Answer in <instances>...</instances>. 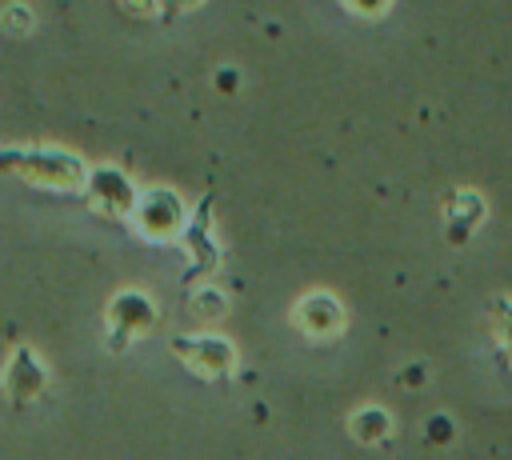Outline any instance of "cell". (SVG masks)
Returning a JSON list of instances; mask_svg holds the SVG:
<instances>
[{
    "label": "cell",
    "instance_id": "9a60e30c",
    "mask_svg": "<svg viewBox=\"0 0 512 460\" xmlns=\"http://www.w3.org/2000/svg\"><path fill=\"white\" fill-rule=\"evenodd\" d=\"M196 4H204V0H160V20H172V16H184V12H192Z\"/></svg>",
    "mask_w": 512,
    "mask_h": 460
},
{
    "label": "cell",
    "instance_id": "3957f363",
    "mask_svg": "<svg viewBox=\"0 0 512 460\" xmlns=\"http://www.w3.org/2000/svg\"><path fill=\"white\" fill-rule=\"evenodd\" d=\"M104 320H108V348L112 352H124L132 340H140V336L152 332V324H156V300L148 292H140V288H124V292L112 296Z\"/></svg>",
    "mask_w": 512,
    "mask_h": 460
},
{
    "label": "cell",
    "instance_id": "277c9868",
    "mask_svg": "<svg viewBox=\"0 0 512 460\" xmlns=\"http://www.w3.org/2000/svg\"><path fill=\"white\" fill-rule=\"evenodd\" d=\"M80 196L88 200L92 212H100V216H108V220H132V208H136V200H140L136 184H132L120 168H112V164L88 168V180H84Z\"/></svg>",
    "mask_w": 512,
    "mask_h": 460
},
{
    "label": "cell",
    "instance_id": "ba28073f",
    "mask_svg": "<svg viewBox=\"0 0 512 460\" xmlns=\"http://www.w3.org/2000/svg\"><path fill=\"white\" fill-rule=\"evenodd\" d=\"M292 320H296L308 336H340V332H344V308H340V300L328 296V292H308V296L296 304Z\"/></svg>",
    "mask_w": 512,
    "mask_h": 460
},
{
    "label": "cell",
    "instance_id": "52a82bcc",
    "mask_svg": "<svg viewBox=\"0 0 512 460\" xmlns=\"http://www.w3.org/2000/svg\"><path fill=\"white\" fill-rule=\"evenodd\" d=\"M484 216H488V204H484V196L476 188H452L444 196V228H448L452 244L472 240V232L480 228Z\"/></svg>",
    "mask_w": 512,
    "mask_h": 460
},
{
    "label": "cell",
    "instance_id": "8992f818",
    "mask_svg": "<svg viewBox=\"0 0 512 460\" xmlns=\"http://www.w3.org/2000/svg\"><path fill=\"white\" fill-rule=\"evenodd\" d=\"M48 384H52V376H48V364L36 356V348L16 344L8 364H4V376H0V388H4L8 404L12 408H28L48 392Z\"/></svg>",
    "mask_w": 512,
    "mask_h": 460
},
{
    "label": "cell",
    "instance_id": "ac0fdd59",
    "mask_svg": "<svg viewBox=\"0 0 512 460\" xmlns=\"http://www.w3.org/2000/svg\"><path fill=\"white\" fill-rule=\"evenodd\" d=\"M216 84H220L224 92H232V88H236V72H232V68H220V72H216Z\"/></svg>",
    "mask_w": 512,
    "mask_h": 460
},
{
    "label": "cell",
    "instance_id": "5b68a950",
    "mask_svg": "<svg viewBox=\"0 0 512 460\" xmlns=\"http://www.w3.org/2000/svg\"><path fill=\"white\" fill-rule=\"evenodd\" d=\"M132 224L140 236L148 240H172L184 232L188 216H184V200L172 188H148L140 192L136 208H132Z\"/></svg>",
    "mask_w": 512,
    "mask_h": 460
},
{
    "label": "cell",
    "instance_id": "4fadbf2b",
    "mask_svg": "<svg viewBox=\"0 0 512 460\" xmlns=\"http://www.w3.org/2000/svg\"><path fill=\"white\" fill-rule=\"evenodd\" d=\"M224 292H216V288H200L196 296H192V312L196 316H204V320H216V316H224Z\"/></svg>",
    "mask_w": 512,
    "mask_h": 460
},
{
    "label": "cell",
    "instance_id": "e0dca14e",
    "mask_svg": "<svg viewBox=\"0 0 512 460\" xmlns=\"http://www.w3.org/2000/svg\"><path fill=\"white\" fill-rule=\"evenodd\" d=\"M432 436H436V440H448V436H452V420H448V416H432V420H428V440H432Z\"/></svg>",
    "mask_w": 512,
    "mask_h": 460
},
{
    "label": "cell",
    "instance_id": "7a4b0ae2",
    "mask_svg": "<svg viewBox=\"0 0 512 460\" xmlns=\"http://www.w3.org/2000/svg\"><path fill=\"white\" fill-rule=\"evenodd\" d=\"M172 356L200 380H228L236 372V344L220 332H188L172 336Z\"/></svg>",
    "mask_w": 512,
    "mask_h": 460
},
{
    "label": "cell",
    "instance_id": "6da1fadb",
    "mask_svg": "<svg viewBox=\"0 0 512 460\" xmlns=\"http://www.w3.org/2000/svg\"><path fill=\"white\" fill-rule=\"evenodd\" d=\"M0 176H16L24 184L48 192H80L88 180V164L68 148L48 144H4L0 148Z\"/></svg>",
    "mask_w": 512,
    "mask_h": 460
},
{
    "label": "cell",
    "instance_id": "9c48e42d",
    "mask_svg": "<svg viewBox=\"0 0 512 460\" xmlns=\"http://www.w3.org/2000/svg\"><path fill=\"white\" fill-rule=\"evenodd\" d=\"M180 244H184V248H188V256H192L188 280H192V276H204V272H212V268L220 264V244L212 240L208 204L196 212V220H188V224H184V232H180Z\"/></svg>",
    "mask_w": 512,
    "mask_h": 460
},
{
    "label": "cell",
    "instance_id": "30bf717a",
    "mask_svg": "<svg viewBox=\"0 0 512 460\" xmlns=\"http://www.w3.org/2000/svg\"><path fill=\"white\" fill-rule=\"evenodd\" d=\"M348 428H352V436L360 440V444H384L388 436H392V416L380 408V404H368V408H360V412H352V420H348Z\"/></svg>",
    "mask_w": 512,
    "mask_h": 460
},
{
    "label": "cell",
    "instance_id": "2e32d148",
    "mask_svg": "<svg viewBox=\"0 0 512 460\" xmlns=\"http://www.w3.org/2000/svg\"><path fill=\"white\" fill-rule=\"evenodd\" d=\"M128 16H152V12H160V0H116Z\"/></svg>",
    "mask_w": 512,
    "mask_h": 460
},
{
    "label": "cell",
    "instance_id": "7c38bea8",
    "mask_svg": "<svg viewBox=\"0 0 512 460\" xmlns=\"http://www.w3.org/2000/svg\"><path fill=\"white\" fill-rule=\"evenodd\" d=\"M0 28H4L8 36H32V28H36V12H32L28 4L12 0V4H4V12H0Z\"/></svg>",
    "mask_w": 512,
    "mask_h": 460
},
{
    "label": "cell",
    "instance_id": "5bb4252c",
    "mask_svg": "<svg viewBox=\"0 0 512 460\" xmlns=\"http://www.w3.org/2000/svg\"><path fill=\"white\" fill-rule=\"evenodd\" d=\"M340 4H348V12H352V16H368V20H376V16H384V12H388V4H392V0H340Z\"/></svg>",
    "mask_w": 512,
    "mask_h": 460
},
{
    "label": "cell",
    "instance_id": "8fae6325",
    "mask_svg": "<svg viewBox=\"0 0 512 460\" xmlns=\"http://www.w3.org/2000/svg\"><path fill=\"white\" fill-rule=\"evenodd\" d=\"M488 312H492V324H496V344L512 360V296H496L488 304Z\"/></svg>",
    "mask_w": 512,
    "mask_h": 460
}]
</instances>
